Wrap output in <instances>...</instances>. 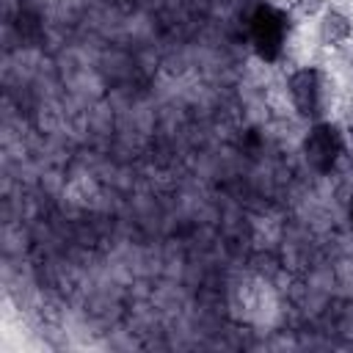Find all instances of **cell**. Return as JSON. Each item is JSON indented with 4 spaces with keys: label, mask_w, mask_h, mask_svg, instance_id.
Listing matches in <instances>:
<instances>
[{
    "label": "cell",
    "mask_w": 353,
    "mask_h": 353,
    "mask_svg": "<svg viewBox=\"0 0 353 353\" xmlns=\"http://www.w3.org/2000/svg\"><path fill=\"white\" fill-rule=\"evenodd\" d=\"M290 99L303 119L317 121L325 108V74L317 66H301L287 80Z\"/></svg>",
    "instance_id": "6da1fadb"
},
{
    "label": "cell",
    "mask_w": 353,
    "mask_h": 353,
    "mask_svg": "<svg viewBox=\"0 0 353 353\" xmlns=\"http://www.w3.org/2000/svg\"><path fill=\"white\" fill-rule=\"evenodd\" d=\"M287 11L281 6L262 3L254 14V44L262 58L276 61L284 47V30H287Z\"/></svg>",
    "instance_id": "7a4b0ae2"
},
{
    "label": "cell",
    "mask_w": 353,
    "mask_h": 353,
    "mask_svg": "<svg viewBox=\"0 0 353 353\" xmlns=\"http://www.w3.org/2000/svg\"><path fill=\"white\" fill-rule=\"evenodd\" d=\"M303 154L306 163L314 165L317 171H328L334 160L342 154V135L334 124L328 121H314L306 141H303Z\"/></svg>",
    "instance_id": "3957f363"
},
{
    "label": "cell",
    "mask_w": 353,
    "mask_h": 353,
    "mask_svg": "<svg viewBox=\"0 0 353 353\" xmlns=\"http://www.w3.org/2000/svg\"><path fill=\"white\" fill-rule=\"evenodd\" d=\"M353 39V19L350 14H345L342 8L328 6L320 17H317V41L328 50H336L342 44H347Z\"/></svg>",
    "instance_id": "277c9868"
},
{
    "label": "cell",
    "mask_w": 353,
    "mask_h": 353,
    "mask_svg": "<svg viewBox=\"0 0 353 353\" xmlns=\"http://www.w3.org/2000/svg\"><path fill=\"white\" fill-rule=\"evenodd\" d=\"M287 6H290L292 14H298V17H303V19H317V17L328 8L325 0H290Z\"/></svg>",
    "instance_id": "5b68a950"
},
{
    "label": "cell",
    "mask_w": 353,
    "mask_h": 353,
    "mask_svg": "<svg viewBox=\"0 0 353 353\" xmlns=\"http://www.w3.org/2000/svg\"><path fill=\"white\" fill-rule=\"evenodd\" d=\"M262 3H270V6H281V8H284L290 0H262Z\"/></svg>",
    "instance_id": "8992f818"
}]
</instances>
